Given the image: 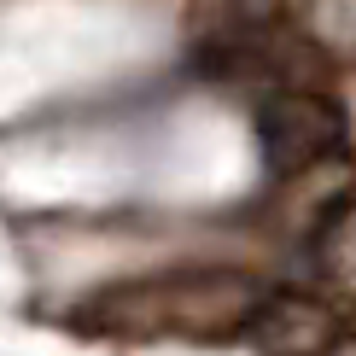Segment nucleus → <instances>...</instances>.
Masks as SVG:
<instances>
[{
  "mask_svg": "<svg viewBox=\"0 0 356 356\" xmlns=\"http://www.w3.org/2000/svg\"><path fill=\"white\" fill-rule=\"evenodd\" d=\"M263 292L245 275H181L152 280L140 292H123V327H181V333H216L257 316Z\"/></svg>",
  "mask_w": 356,
  "mask_h": 356,
  "instance_id": "1",
  "label": "nucleus"
},
{
  "mask_svg": "<svg viewBox=\"0 0 356 356\" xmlns=\"http://www.w3.org/2000/svg\"><path fill=\"white\" fill-rule=\"evenodd\" d=\"M339 140H345V117L316 88H280L263 106V158H269L275 175H304Z\"/></svg>",
  "mask_w": 356,
  "mask_h": 356,
  "instance_id": "2",
  "label": "nucleus"
},
{
  "mask_svg": "<svg viewBox=\"0 0 356 356\" xmlns=\"http://www.w3.org/2000/svg\"><path fill=\"white\" fill-rule=\"evenodd\" d=\"M257 333L269 356H327V345H339V321L327 304L316 298H275L257 304Z\"/></svg>",
  "mask_w": 356,
  "mask_h": 356,
  "instance_id": "3",
  "label": "nucleus"
}]
</instances>
